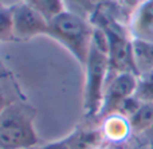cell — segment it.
Here are the masks:
<instances>
[{
    "mask_svg": "<svg viewBox=\"0 0 153 149\" xmlns=\"http://www.w3.org/2000/svg\"><path fill=\"white\" fill-rule=\"evenodd\" d=\"M47 36L63 46L83 67L91 48L94 24L89 18L66 8L48 21Z\"/></svg>",
    "mask_w": 153,
    "mask_h": 149,
    "instance_id": "obj_1",
    "label": "cell"
},
{
    "mask_svg": "<svg viewBox=\"0 0 153 149\" xmlns=\"http://www.w3.org/2000/svg\"><path fill=\"white\" fill-rule=\"evenodd\" d=\"M36 112L23 101H15L0 116V149H32L39 147L35 128Z\"/></svg>",
    "mask_w": 153,
    "mask_h": 149,
    "instance_id": "obj_2",
    "label": "cell"
},
{
    "mask_svg": "<svg viewBox=\"0 0 153 149\" xmlns=\"http://www.w3.org/2000/svg\"><path fill=\"white\" fill-rule=\"evenodd\" d=\"M85 70V89H83V112L87 118L100 116L105 87L108 83L109 69L108 51L91 43L90 54L87 56Z\"/></svg>",
    "mask_w": 153,
    "mask_h": 149,
    "instance_id": "obj_3",
    "label": "cell"
},
{
    "mask_svg": "<svg viewBox=\"0 0 153 149\" xmlns=\"http://www.w3.org/2000/svg\"><path fill=\"white\" fill-rule=\"evenodd\" d=\"M11 13L15 40H28L48 35V20L26 1L12 4Z\"/></svg>",
    "mask_w": 153,
    "mask_h": 149,
    "instance_id": "obj_4",
    "label": "cell"
},
{
    "mask_svg": "<svg viewBox=\"0 0 153 149\" xmlns=\"http://www.w3.org/2000/svg\"><path fill=\"white\" fill-rule=\"evenodd\" d=\"M138 77L133 73H120L109 77L102 99V106L98 118H103L111 113L118 112L120 106L129 97L134 96Z\"/></svg>",
    "mask_w": 153,
    "mask_h": 149,
    "instance_id": "obj_5",
    "label": "cell"
},
{
    "mask_svg": "<svg viewBox=\"0 0 153 149\" xmlns=\"http://www.w3.org/2000/svg\"><path fill=\"white\" fill-rule=\"evenodd\" d=\"M98 130L106 142H111L116 145L125 144L130 134H133L129 118L120 113H111L101 118V125Z\"/></svg>",
    "mask_w": 153,
    "mask_h": 149,
    "instance_id": "obj_6",
    "label": "cell"
},
{
    "mask_svg": "<svg viewBox=\"0 0 153 149\" xmlns=\"http://www.w3.org/2000/svg\"><path fill=\"white\" fill-rule=\"evenodd\" d=\"M132 38L145 39L153 42V0H144L130 19Z\"/></svg>",
    "mask_w": 153,
    "mask_h": 149,
    "instance_id": "obj_7",
    "label": "cell"
},
{
    "mask_svg": "<svg viewBox=\"0 0 153 149\" xmlns=\"http://www.w3.org/2000/svg\"><path fill=\"white\" fill-rule=\"evenodd\" d=\"M102 139L100 130H83L76 129L63 139L55 140L53 142L39 145L36 149H89L95 141Z\"/></svg>",
    "mask_w": 153,
    "mask_h": 149,
    "instance_id": "obj_8",
    "label": "cell"
},
{
    "mask_svg": "<svg viewBox=\"0 0 153 149\" xmlns=\"http://www.w3.org/2000/svg\"><path fill=\"white\" fill-rule=\"evenodd\" d=\"M133 50V63H134L136 74H145L153 70V42L145 39L133 38L132 40Z\"/></svg>",
    "mask_w": 153,
    "mask_h": 149,
    "instance_id": "obj_9",
    "label": "cell"
},
{
    "mask_svg": "<svg viewBox=\"0 0 153 149\" xmlns=\"http://www.w3.org/2000/svg\"><path fill=\"white\" fill-rule=\"evenodd\" d=\"M129 122L133 134H148L153 129V102H143Z\"/></svg>",
    "mask_w": 153,
    "mask_h": 149,
    "instance_id": "obj_10",
    "label": "cell"
},
{
    "mask_svg": "<svg viewBox=\"0 0 153 149\" xmlns=\"http://www.w3.org/2000/svg\"><path fill=\"white\" fill-rule=\"evenodd\" d=\"M23 1L39 11L48 21L55 18L58 13H61L62 11L66 10L65 0H23Z\"/></svg>",
    "mask_w": 153,
    "mask_h": 149,
    "instance_id": "obj_11",
    "label": "cell"
},
{
    "mask_svg": "<svg viewBox=\"0 0 153 149\" xmlns=\"http://www.w3.org/2000/svg\"><path fill=\"white\" fill-rule=\"evenodd\" d=\"M13 26H12V13L11 5H5L0 1V42H12Z\"/></svg>",
    "mask_w": 153,
    "mask_h": 149,
    "instance_id": "obj_12",
    "label": "cell"
},
{
    "mask_svg": "<svg viewBox=\"0 0 153 149\" xmlns=\"http://www.w3.org/2000/svg\"><path fill=\"white\" fill-rule=\"evenodd\" d=\"M103 3L105 0H65L67 10L78 12L86 18H90Z\"/></svg>",
    "mask_w": 153,
    "mask_h": 149,
    "instance_id": "obj_13",
    "label": "cell"
},
{
    "mask_svg": "<svg viewBox=\"0 0 153 149\" xmlns=\"http://www.w3.org/2000/svg\"><path fill=\"white\" fill-rule=\"evenodd\" d=\"M134 96L143 102H153V70L138 77Z\"/></svg>",
    "mask_w": 153,
    "mask_h": 149,
    "instance_id": "obj_14",
    "label": "cell"
},
{
    "mask_svg": "<svg viewBox=\"0 0 153 149\" xmlns=\"http://www.w3.org/2000/svg\"><path fill=\"white\" fill-rule=\"evenodd\" d=\"M3 81H4V79L0 81V116H1L3 113H4V110L7 109V107L10 106L11 104H13L15 101H18V99L12 98L11 96H8L7 91H5L4 89H3V86H1Z\"/></svg>",
    "mask_w": 153,
    "mask_h": 149,
    "instance_id": "obj_15",
    "label": "cell"
},
{
    "mask_svg": "<svg viewBox=\"0 0 153 149\" xmlns=\"http://www.w3.org/2000/svg\"><path fill=\"white\" fill-rule=\"evenodd\" d=\"M10 70L7 69V67L3 64V62L0 61V81L1 79H7V78H10Z\"/></svg>",
    "mask_w": 153,
    "mask_h": 149,
    "instance_id": "obj_16",
    "label": "cell"
},
{
    "mask_svg": "<svg viewBox=\"0 0 153 149\" xmlns=\"http://www.w3.org/2000/svg\"><path fill=\"white\" fill-rule=\"evenodd\" d=\"M149 140H148V148L149 149H153V136H148Z\"/></svg>",
    "mask_w": 153,
    "mask_h": 149,
    "instance_id": "obj_17",
    "label": "cell"
},
{
    "mask_svg": "<svg viewBox=\"0 0 153 149\" xmlns=\"http://www.w3.org/2000/svg\"><path fill=\"white\" fill-rule=\"evenodd\" d=\"M148 136H153V129H152V130H151V132H149V133H148Z\"/></svg>",
    "mask_w": 153,
    "mask_h": 149,
    "instance_id": "obj_18",
    "label": "cell"
},
{
    "mask_svg": "<svg viewBox=\"0 0 153 149\" xmlns=\"http://www.w3.org/2000/svg\"><path fill=\"white\" fill-rule=\"evenodd\" d=\"M140 149H149V148H148V144H146V145H145V147H143V148H140Z\"/></svg>",
    "mask_w": 153,
    "mask_h": 149,
    "instance_id": "obj_19",
    "label": "cell"
},
{
    "mask_svg": "<svg viewBox=\"0 0 153 149\" xmlns=\"http://www.w3.org/2000/svg\"><path fill=\"white\" fill-rule=\"evenodd\" d=\"M32 149H36V148H32Z\"/></svg>",
    "mask_w": 153,
    "mask_h": 149,
    "instance_id": "obj_20",
    "label": "cell"
}]
</instances>
